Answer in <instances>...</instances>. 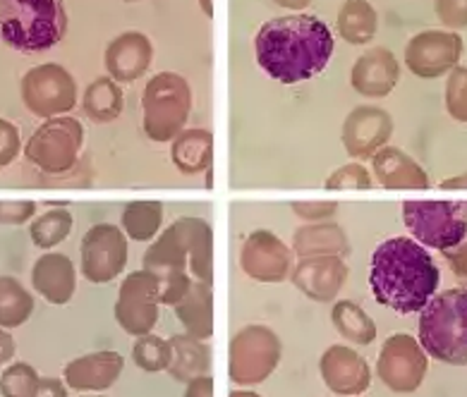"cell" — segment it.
<instances>
[{
    "label": "cell",
    "instance_id": "cell-1",
    "mask_svg": "<svg viewBox=\"0 0 467 397\" xmlns=\"http://www.w3.org/2000/svg\"><path fill=\"white\" fill-rule=\"evenodd\" d=\"M256 63L271 79L300 84L327 70L336 53L331 26L317 15L293 13L264 22L254 36Z\"/></svg>",
    "mask_w": 467,
    "mask_h": 397
},
{
    "label": "cell",
    "instance_id": "cell-2",
    "mask_svg": "<svg viewBox=\"0 0 467 397\" xmlns=\"http://www.w3.org/2000/svg\"><path fill=\"white\" fill-rule=\"evenodd\" d=\"M141 269L161 282V304L175 307L194 280L213 282V230L204 219L182 216L149 244Z\"/></svg>",
    "mask_w": 467,
    "mask_h": 397
},
{
    "label": "cell",
    "instance_id": "cell-3",
    "mask_svg": "<svg viewBox=\"0 0 467 397\" xmlns=\"http://www.w3.org/2000/svg\"><path fill=\"white\" fill-rule=\"evenodd\" d=\"M441 282L427 247L412 238H390L371 254L369 290L381 307L400 316L420 314Z\"/></svg>",
    "mask_w": 467,
    "mask_h": 397
},
{
    "label": "cell",
    "instance_id": "cell-4",
    "mask_svg": "<svg viewBox=\"0 0 467 397\" xmlns=\"http://www.w3.org/2000/svg\"><path fill=\"white\" fill-rule=\"evenodd\" d=\"M67 34L65 0H0V44L20 53H44Z\"/></svg>",
    "mask_w": 467,
    "mask_h": 397
},
{
    "label": "cell",
    "instance_id": "cell-5",
    "mask_svg": "<svg viewBox=\"0 0 467 397\" xmlns=\"http://www.w3.org/2000/svg\"><path fill=\"white\" fill-rule=\"evenodd\" d=\"M420 345L427 357L467 366V288L446 290L420 311Z\"/></svg>",
    "mask_w": 467,
    "mask_h": 397
},
{
    "label": "cell",
    "instance_id": "cell-6",
    "mask_svg": "<svg viewBox=\"0 0 467 397\" xmlns=\"http://www.w3.org/2000/svg\"><path fill=\"white\" fill-rule=\"evenodd\" d=\"M192 113V89L178 72H159L141 94V127L151 141L166 144L185 129Z\"/></svg>",
    "mask_w": 467,
    "mask_h": 397
},
{
    "label": "cell",
    "instance_id": "cell-7",
    "mask_svg": "<svg viewBox=\"0 0 467 397\" xmlns=\"http://www.w3.org/2000/svg\"><path fill=\"white\" fill-rule=\"evenodd\" d=\"M403 225L427 249H453L467 238V201H405Z\"/></svg>",
    "mask_w": 467,
    "mask_h": 397
},
{
    "label": "cell",
    "instance_id": "cell-8",
    "mask_svg": "<svg viewBox=\"0 0 467 397\" xmlns=\"http://www.w3.org/2000/svg\"><path fill=\"white\" fill-rule=\"evenodd\" d=\"M283 345L269 326H247L228 345V376L237 385L264 383L281 361Z\"/></svg>",
    "mask_w": 467,
    "mask_h": 397
},
{
    "label": "cell",
    "instance_id": "cell-9",
    "mask_svg": "<svg viewBox=\"0 0 467 397\" xmlns=\"http://www.w3.org/2000/svg\"><path fill=\"white\" fill-rule=\"evenodd\" d=\"M84 147V127L75 117L58 116L36 127L25 147L29 163L48 175L67 173L79 158Z\"/></svg>",
    "mask_w": 467,
    "mask_h": 397
},
{
    "label": "cell",
    "instance_id": "cell-10",
    "mask_svg": "<svg viewBox=\"0 0 467 397\" xmlns=\"http://www.w3.org/2000/svg\"><path fill=\"white\" fill-rule=\"evenodd\" d=\"M22 101L41 120L65 116L78 106V82L63 65H36L22 77Z\"/></svg>",
    "mask_w": 467,
    "mask_h": 397
},
{
    "label": "cell",
    "instance_id": "cell-11",
    "mask_svg": "<svg viewBox=\"0 0 467 397\" xmlns=\"http://www.w3.org/2000/svg\"><path fill=\"white\" fill-rule=\"evenodd\" d=\"M82 276L94 285H106L120 276L128 266V235L120 225L97 223L84 232L82 244Z\"/></svg>",
    "mask_w": 467,
    "mask_h": 397
},
{
    "label": "cell",
    "instance_id": "cell-12",
    "mask_svg": "<svg viewBox=\"0 0 467 397\" xmlns=\"http://www.w3.org/2000/svg\"><path fill=\"white\" fill-rule=\"evenodd\" d=\"M161 307V282L149 270H132L125 276L118 292L116 321L125 333L147 335L159 323Z\"/></svg>",
    "mask_w": 467,
    "mask_h": 397
},
{
    "label": "cell",
    "instance_id": "cell-13",
    "mask_svg": "<svg viewBox=\"0 0 467 397\" xmlns=\"http://www.w3.org/2000/svg\"><path fill=\"white\" fill-rule=\"evenodd\" d=\"M462 58V36L448 29H427L405 46V65L420 79H439L458 67Z\"/></svg>",
    "mask_w": 467,
    "mask_h": 397
},
{
    "label": "cell",
    "instance_id": "cell-14",
    "mask_svg": "<svg viewBox=\"0 0 467 397\" xmlns=\"http://www.w3.org/2000/svg\"><path fill=\"white\" fill-rule=\"evenodd\" d=\"M379 378L393 392H415L427 376V352L410 335L389 338L379 352Z\"/></svg>",
    "mask_w": 467,
    "mask_h": 397
},
{
    "label": "cell",
    "instance_id": "cell-15",
    "mask_svg": "<svg viewBox=\"0 0 467 397\" xmlns=\"http://www.w3.org/2000/svg\"><path fill=\"white\" fill-rule=\"evenodd\" d=\"M293 254L275 232L254 230L240 249V269L256 282H283L293 273Z\"/></svg>",
    "mask_w": 467,
    "mask_h": 397
},
{
    "label": "cell",
    "instance_id": "cell-16",
    "mask_svg": "<svg viewBox=\"0 0 467 397\" xmlns=\"http://www.w3.org/2000/svg\"><path fill=\"white\" fill-rule=\"evenodd\" d=\"M393 116L389 110L379 106H358L348 113L343 129H340V141L346 154L355 160H365L389 147L393 137Z\"/></svg>",
    "mask_w": 467,
    "mask_h": 397
},
{
    "label": "cell",
    "instance_id": "cell-17",
    "mask_svg": "<svg viewBox=\"0 0 467 397\" xmlns=\"http://www.w3.org/2000/svg\"><path fill=\"white\" fill-rule=\"evenodd\" d=\"M348 276H350V269H348L346 259L321 254V257L300 259L290 273V280L307 300L327 304V301L336 300V295L346 285Z\"/></svg>",
    "mask_w": 467,
    "mask_h": 397
},
{
    "label": "cell",
    "instance_id": "cell-18",
    "mask_svg": "<svg viewBox=\"0 0 467 397\" xmlns=\"http://www.w3.org/2000/svg\"><path fill=\"white\" fill-rule=\"evenodd\" d=\"M319 372L331 392L358 397L369 388L371 372L365 357L348 345H331L319 359Z\"/></svg>",
    "mask_w": 467,
    "mask_h": 397
},
{
    "label": "cell",
    "instance_id": "cell-19",
    "mask_svg": "<svg viewBox=\"0 0 467 397\" xmlns=\"http://www.w3.org/2000/svg\"><path fill=\"white\" fill-rule=\"evenodd\" d=\"M400 79V63L396 53L374 46L355 60L350 70V87L365 98H386Z\"/></svg>",
    "mask_w": 467,
    "mask_h": 397
},
{
    "label": "cell",
    "instance_id": "cell-20",
    "mask_svg": "<svg viewBox=\"0 0 467 397\" xmlns=\"http://www.w3.org/2000/svg\"><path fill=\"white\" fill-rule=\"evenodd\" d=\"M106 70L118 84H132L151 67L154 46L147 34L125 32L106 48Z\"/></svg>",
    "mask_w": 467,
    "mask_h": 397
},
{
    "label": "cell",
    "instance_id": "cell-21",
    "mask_svg": "<svg viewBox=\"0 0 467 397\" xmlns=\"http://www.w3.org/2000/svg\"><path fill=\"white\" fill-rule=\"evenodd\" d=\"M125 372V357L113 350L84 354L65 366V383L70 391H109Z\"/></svg>",
    "mask_w": 467,
    "mask_h": 397
},
{
    "label": "cell",
    "instance_id": "cell-22",
    "mask_svg": "<svg viewBox=\"0 0 467 397\" xmlns=\"http://www.w3.org/2000/svg\"><path fill=\"white\" fill-rule=\"evenodd\" d=\"M371 170H374V179L384 189H429L431 187L427 170L398 147H384L371 156Z\"/></svg>",
    "mask_w": 467,
    "mask_h": 397
},
{
    "label": "cell",
    "instance_id": "cell-23",
    "mask_svg": "<svg viewBox=\"0 0 467 397\" xmlns=\"http://www.w3.org/2000/svg\"><path fill=\"white\" fill-rule=\"evenodd\" d=\"M32 285L34 290L44 297L48 304L63 307L72 300L75 290H78V270L75 263L65 254H44L36 259L32 269Z\"/></svg>",
    "mask_w": 467,
    "mask_h": 397
},
{
    "label": "cell",
    "instance_id": "cell-24",
    "mask_svg": "<svg viewBox=\"0 0 467 397\" xmlns=\"http://www.w3.org/2000/svg\"><path fill=\"white\" fill-rule=\"evenodd\" d=\"M293 251L297 259L321 257V254L346 259L350 257L352 249L346 238V230L338 223L321 220V223H307L295 230Z\"/></svg>",
    "mask_w": 467,
    "mask_h": 397
},
{
    "label": "cell",
    "instance_id": "cell-25",
    "mask_svg": "<svg viewBox=\"0 0 467 397\" xmlns=\"http://www.w3.org/2000/svg\"><path fill=\"white\" fill-rule=\"evenodd\" d=\"M171 160L182 175L209 173L213 166V137L209 129H182L171 141Z\"/></svg>",
    "mask_w": 467,
    "mask_h": 397
},
{
    "label": "cell",
    "instance_id": "cell-26",
    "mask_svg": "<svg viewBox=\"0 0 467 397\" xmlns=\"http://www.w3.org/2000/svg\"><path fill=\"white\" fill-rule=\"evenodd\" d=\"M175 316L180 319L187 335L197 340H209L213 335V292L212 285L194 280L187 295L175 304Z\"/></svg>",
    "mask_w": 467,
    "mask_h": 397
},
{
    "label": "cell",
    "instance_id": "cell-27",
    "mask_svg": "<svg viewBox=\"0 0 467 397\" xmlns=\"http://www.w3.org/2000/svg\"><path fill=\"white\" fill-rule=\"evenodd\" d=\"M173 359L168 366V373L178 383H190L199 376H209L212 369V347L206 345V340H197L187 333H178L168 340Z\"/></svg>",
    "mask_w": 467,
    "mask_h": 397
},
{
    "label": "cell",
    "instance_id": "cell-28",
    "mask_svg": "<svg viewBox=\"0 0 467 397\" xmlns=\"http://www.w3.org/2000/svg\"><path fill=\"white\" fill-rule=\"evenodd\" d=\"M338 36L350 46H367L379 32V15L369 0H346L336 20Z\"/></svg>",
    "mask_w": 467,
    "mask_h": 397
},
{
    "label": "cell",
    "instance_id": "cell-29",
    "mask_svg": "<svg viewBox=\"0 0 467 397\" xmlns=\"http://www.w3.org/2000/svg\"><path fill=\"white\" fill-rule=\"evenodd\" d=\"M84 116L99 125L116 122L125 110V94L113 77H97L84 89L82 97Z\"/></svg>",
    "mask_w": 467,
    "mask_h": 397
},
{
    "label": "cell",
    "instance_id": "cell-30",
    "mask_svg": "<svg viewBox=\"0 0 467 397\" xmlns=\"http://www.w3.org/2000/svg\"><path fill=\"white\" fill-rule=\"evenodd\" d=\"M163 225V204L156 198H140L130 201L122 209L120 228L128 235V239L135 242H149L159 235Z\"/></svg>",
    "mask_w": 467,
    "mask_h": 397
},
{
    "label": "cell",
    "instance_id": "cell-31",
    "mask_svg": "<svg viewBox=\"0 0 467 397\" xmlns=\"http://www.w3.org/2000/svg\"><path fill=\"white\" fill-rule=\"evenodd\" d=\"M331 321L348 342L352 345H369L377 340V323L369 319L365 309L358 307L355 301L340 300L333 304Z\"/></svg>",
    "mask_w": 467,
    "mask_h": 397
},
{
    "label": "cell",
    "instance_id": "cell-32",
    "mask_svg": "<svg viewBox=\"0 0 467 397\" xmlns=\"http://www.w3.org/2000/svg\"><path fill=\"white\" fill-rule=\"evenodd\" d=\"M34 314V297L17 278L0 276V328H20Z\"/></svg>",
    "mask_w": 467,
    "mask_h": 397
},
{
    "label": "cell",
    "instance_id": "cell-33",
    "mask_svg": "<svg viewBox=\"0 0 467 397\" xmlns=\"http://www.w3.org/2000/svg\"><path fill=\"white\" fill-rule=\"evenodd\" d=\"M72 232V213L67 209H51L32 220L29 238L39 249H53Z\"/></svg>",
    "mask_w": 467,
    "mask_h": 397
},
{
    "label": "cell",
    "instance_id": "cell-34",
    "mask_svg": "<svg viewBox=\"0 0 467 397\" xmlns=\"http://www.w3.org/2000/svg\"><path fill=\"white\" fill-rule=\"evenodd\" d=\"M171 359H173V350H171V342L154 333L140 335L132 345V361L140 366L141 372L147 373H159L168 372L171 366Z\"/></svg>",
    "mask_w": 467,
    "mask_h": 397
},
{
    "label": "cell",
    "instance_id": "cell-35",
    "mask_svg": "<svg viewBox=\"0 0 467 397\" xmlns=\"http://www.w3.org/2000/svg\"><path fill=\"white\" fill-rule=\"evenodd\" d=\"M41 376L36 373L32 364L17 361V364L7 366L3 376H0V395L3 397H34L36 385Z\"/></svg>",
    "mask_w": 467,
    "mask_h": 397
},
{
    "label": "cell",
    "instance_id": "cell-36",
    "mask_svg": "<svg viewBox=\"0 0 467 397\" xmlns=\"http://www.w3.org/2000/svg\"><path fill=\"white\" fill-rule=\"evenodd\" d=\"M331 192H348V189H371L374 179L362 163H348V166L333 170L324 182Z\"/></svg>",
    "mask_w": 467,
    "mask_h": 397
},
{
    "label": "cell",
    "instance_id": "cell-37",
    "mask_svg": "<svg viewBox=\"0 0 467 397\" xmlns=\"http://www.w3.org/2000/svg\"><path fill=\"white\" fill-rule=\"evenodd\" d=\"M446 110L458 122H467V67H455L446 82Z\"/></svg>",
    "mask_w": 467,
    "mask_h": 397
},
{
    "label": "cell",
    "instance_id": "cell-38",
    "mask_svg": "<svg viewBox=\"0 0 467 397\" xmlns=\"http://www.w3.org/2000/svg\"><path fill=\"white\" fill-rule=\"evenodd\" d=\"M293 213L305 223H321L331 220L338 213L336 201H293Z\"/></svg>",
    "mask_w": 467,
    "mask_h": 397
},
{
    "label": "cell",
    "instance_id": "cell-39",
    "mask_svg": "<svg viewBox=\"0 0 467 397\" xmlns=\"http://www.w3.org/2000/svg\"><path fill=\"white\" fill-rule=\"evenodd\" d=\"M36 219V204L29 198L0 201V225H25Z\"/></svg>",
    "mask_w": 467,
    "mask_h": 397
},
{
    "label": "cell",
    "instance_id": "cell-40",
    "mask_svg": "<svg viewBox=\"0 0 467 397\" xmlns=\"http://www.w3.org/2000/svg\"><path fill=\"white\" fill-rule=\"evenodd\" d=\"M436 17L448 29L467 26V0H434Z\"/></svg>",
    "mask_w": 467,
    "mask_h": 397
},
{
    "label": "cell",
    "instance_id": "cell-41",
    "mask_svg": "<svg viewBox=\"0 0 467 397\" xmlns=\"http://www.w3.org/2000/svg\"><path fill=\"white\" fill-rule=\"evenodd\" d=\"M22 148L20 132L10 120H3L0 117V168H7L17 158Z\"/></svg>",
    "mask_w": 467,
    "mask_h": 397
},
{
    "label": "cell",
    "instance_id": "cell-42",
    "mask_svg": "<svg viewBox=\"0 0 467 397\" xmlns=\"http://www.w3.org/2000/svg\"><path fill=\"white\" fill-rule=\"evenodd\" d=\"M448 259V263H451V270L455 273V278L462 282V285H467V239H462L458 247H453V249L443 251Z\"/></svg>",
    "mask_w": 467,
    "mask_h": 397
},
{
    "label": "cell",
    "instance_id": "cell-43",
    "mask_svg": "<svg viewBox=\"0 0 467 397\" xmlns=\"http://www.w3.org/2000/svg\"><path fill=\"white\" fill-rule=\"evenodd\" d=\"M34 397H67V388L60 378H41Z\"/></svg>",
    "mask_w": 467,
    "mask_h": 397
},
{
    "label": "cell",
    "instance_id": "cell-44",
    "mask_svg": "<svg viewBox=\"0 0 467 397\" xmlns=\"http://www.w3.org/2000/svg\"><path fill=\"white\" fill-rule=\"evenodd\" d=\"M185 397H213V378L199 376L187 383Z\"/></svg>",
    "mask_w": 467,
    "mask_h": 397
},
{
    "label": "cell",
    "instance_id": "cell-45",
    "mask_svg": "<svg viewBox=\"0 0 467 397\" xmlns=\"http://www.w3.org/2000/svg\"><path fill=\"white\" fill-rule=\"evenodd\" d=\"M15 352H17V347H15L13 335L5 333V328H0V364H7Z\"/></svg>",
    "mask_w": 467,
    "mask_h": 397
},
{
    "label": "cell",
    "instance_id": "cell-46",
    "mask_svg": "<svg viewBox=\"0 0 467 397\" xmlns=\"http://www.w3.org/2000/svg\"><path fill=\"white\" fill-rule=\"evenodd\" d=\"M443 192H465L467 189V170L461 175H453V178H448L441 182Z\"/></svg>",
    "mask_w": 467,
    "mask_h": 397
},
{
    "label": "cell",
    "instance_id": "cell-47",
    "mask_svg": "<svg viewBox=\"0 0 467 397\" xmlns=\"http://www.w3.org/2000/svg\"><path fill=\"white\" fill-rule=\"evenodd\" d=\"M274 3L285 7V10H293V13H302L305 7L312 5V0H274Z\"/></svg>",
    "mask_w": 467,
    "mask_h": 397
},
{
    "label": "cell",
    "instance_id": "cell-48",
    "mask_svg": "<svg viewBox=\"0 0 467 397\" xmlns=\"http://www.w3.org/2000/svg\"><path fill=\"white\" fill-rule=\"evenodd\" d=\"M199 7L206 17H213V0H199Z\"/></svg>",
    "mask_w": 467,
    "mask_h": 397
},
{
    "label": "cell",
    "instance_id": "cell-49",
    "mask_svg": "<svg viewBox=\"0 0 467 397\" xmlns=\"http://www.w3.org/2000/svg\"><path fill=\"white\" fill-rule=\"evenodd\" d=\"M231 397H262V395H256V392L252 391H233Z\"/></svg>",
    "mask_w": 467,
    "mask_h": 397
},
{
    "label": "cell",
    "instance_id": "cell-50",
    "mask_svg": "<svg viewBox=\"0 0 467 397\" xmlns=\"http://www.w3.org/2000/svg\"><path fill=\"white\" fill-rule=\"evenodd\" d=\"M82 397H106V395H82Z\"/></svg>",
    "mask_w": 467,
    "mask_h": 397
},
{
    "label": "cell",
    "instance_id": "cell-51",
    "mask_svg": "<svg viewBox=\"0 0 467 397\" xmlns=\"http://www.w3.org/2000/svg\"><path fill=\"white\" fill-rule=\"evenodd\" d=\"M125 3H137V0H125Z\"/></svg>",
    "mask_w": 467,
    "mask_h": 397
}]
</instances>
